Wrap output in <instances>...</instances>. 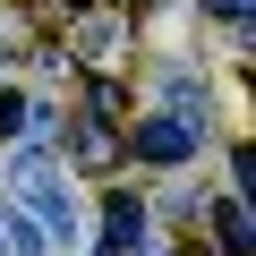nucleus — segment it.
<instances>
[{"mask_svg": "<svg viewBox=\"0 0 256 256\" xmlns=\"http://www.w3.org/2000/svg\"><path fill=\"white\" fill-rule=\"evenodd\" d=\"M18 188H26V205L43 214V239H68V248H77V205L52 188V162H43V154H18Z\"/></svg>", "mask_w": 256, "mask_h": 256, "instance_id": "nucleus-1", "label": "nucleus"}, {"mask_svg": "<svg viewBox=\"0 0 256 256\" xmlns=\"http://www.w3.org/2000/svg\"><path fill=\"white\" fill-rule=\"evenodd\" d=\"M111 9H128V0H111Z\"/></svg>", "mask_w": 256, "mask_h": 256, "instance_id": "nucleus-10", "label": "nucleus"}, {"mask_svg": "<svg viewBox=\"0 0 256 256\" xmlns=\"http://www.w3.org/2000/svg\"><path fill=\"white\" fill-rule=\"evenodd\" d=\"M102 256H111V248H102Z\"/></svg>", "mask_w": 256, "mask_h": 256, "instance_id": "nucleus-11", "label": "nucleus"}, {"mask_svg": "<svg viewBox=\"0 0 256 256\" xmlns=\"http://www.w3.org/2000/svg\"><path fill=\"white\" fill-rule=\"evenodd\" d=\"M214 248H222V256H256V222H248V196H222V205H214Z\"/></svg>", "mask_w": 256, "mask_h": 256, "instance_id": "nucleus-5", "label": "nucleus"}, {"mask_svg": "<svg viewBox=\"0 0 256 256\" xmlns=\"http://www.w3.org/2000/svg\"><path fill=\"white\" fill-rule=\"evenodd\" d=\"M43 128V102H26V94H0V137H34Z\"/></svg>", "mask_w": 256, "mask_h": 256, "instance_id": "nucleus-7", "label": "nucleus"}, {"mask_svg": "<svg viewBox=\"0 0 256 256\" xmlns=\"http://www.w3.org/2000/svg\"><path fill=\"white\" fill-rule=\"evenodd\" d=\"M102 248H111V256L146 248V205H137V196H111V205H102Z\"/></svg>", "mask_w": 256, "mask_h": 256, "instance_id": "nucleus-4", "label": "nucleus"}, {"mask_svg": "<svg viewBox=\"0 0 256 256\" xmlns=\"http://www.w3.org/2000/svg\"><path fill=\"white\" fill-rule=\"evenodd\" d=\"M205 9H214V18H248V0H205Z\"/></svg>", "mask_w": 256, "mask_h": 256, "instance_id": "nucleus-9", "label": "nucleus"}, {"mask_svg": "<svg viewBox=\"0 0 256 256\" xmlns=\"http://www.w3.org/2000/svg\"><path fill=\"white\" fill-rule=\"evenodd\" d=\"M137 154L162 162V171L188 162V154H196V120H188V111H154V120H137Z\"/></svg>", "mask_w": 256, "mask_h": 256, "instance_id": "nucleus-2", "label": "nucleus"}, {"mask_svg": "<svg viewBox=\"0 0 256 256\" xmlns=\"http://www.w3.org/2000/svg\"><path fill=\"white\" fill-rule=\"evenodd\" d=\"M120 154H128V146H120V128H111V120H102V111H94V120H77V128H68V162H77V171H111V162H120Z\"/></svg>", "mask_w": 256, "mask_h": 256, "instance_id": "nucleus-3", "label": "nucleus"}, {"mask_svg": "<svg viewBox=\"0 0 256 256\" xmlns=\"http://www.w3.org/2000/svg\"><path fill=\"white\" fill-rule=\"evenodd\" d=\"M111 52H120V26H111V18H94V26H86V60H94V68H102V60H111Z\"/></svg>", "mask_w": 256, "mask_h": 256, "instance_id": "nucleus-8", "label": "nucleus"}, {"mask_svg": "<svg viewBox=\"0 0 256 256\" xmlns=\"http://www.w3.org/2000/svg\"><path fill=\"white\" fill-rule=\"evenodd\" d=\"M0 248H18V256H43V222L26 205H0Z\"/></svg>", "mask_w": 256, "mask_h": 256, "instance_id": "nucleus-6", "label": "nucleus"}]
</instances>
